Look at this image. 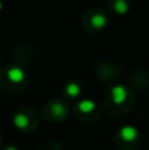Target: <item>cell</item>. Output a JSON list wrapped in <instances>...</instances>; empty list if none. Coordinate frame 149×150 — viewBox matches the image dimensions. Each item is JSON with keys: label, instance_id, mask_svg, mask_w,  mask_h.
Returning <instances> with one entry per match:
<instances>
[{"label": "cell", "instance_id": "cell-1", "mask_svg": "<svg viewBox=\"0 0 149 150\" xmlns=\"http://www.w3.org/2000/svg\"><path fill=\"white\" fill-rule=\"evenodd\" d=\"M135 101L133 92L127 86L118 83L107 88L104 95L106 112L114 119H120L131 111Z\"/></svg>", "mask_w": 149, "mask_h": 150}, {"label": "cell", "instance_id": "cell-2", "mask_svg": "<svg viewBox=\"0 0 149 150\" xmlns=\"http://www.w3.org/2000/svg\"><path fill=\"white\" fill-rule=\"evenodd\" d=\"M29 76L17 63H8L0 69V90L7 95H20L28 88Z\"/></svg>", "mask_w": 149, "mask_h": 150}, {"label": "cell", "instance_id": "cell-3", "mask_svg": "<svg viewBox=\"0 0 149 150\" xmlns=\"http://www.w3.org/2000/svg\"><path fill=\"white\" fill-rule=\"evenodd\" d=\"M12 124L16 129L23 133L34 132L40 124V115L36 109L29 105L18 107L13 112Z\"/></svg>", "mask_w": 149, "mask_h": 150}, {"label": "cell", "instance_id": "cell-4", "mask_svg": "<svg viewBox=\"0 0 149 150\" xmlns=\"http://www.w3.org/2000/svg\"><path fill=\"white\" fill-rule=\"evenodd\" d=\"M73 115L79 122L90 125L99 121L100 116H102V109L95 100L90 98H84L74 104Z\"/></svg>", "mask_w": 149, "mask_h": 150}, {"label": "cell", "instance_id": "cell-5", "mask_svg": "<svg viewBox=\"0 0 149 150\" xmlns=\"http://www.w3.org/2000/svg\"><path fill=\"white\" fill-rule=\"evenodd\" d=\"M82 28L90 34H99L106 30L108 25V15L99 7L90 8L82 15Z\"/></svg>", "mask_w": 149, "mask_h": 150}, {"label": "cell", "instance_id": "cell-6", "mask_svg": "<svg viewBox=\"0 0 149 150\" xmlns=\"http://www.w3.org/2000/svg\"><path fill=\"white\" fill-rule=\"evenodd\" d=\"M42 119L48 122H62L67 120L70 115V105L65 99L54 98L49 99L46 103L42 105Z\"/></svg>", "mask_w": 149, "mask_h": 150}, {"label": "cell", "instance_id": "cell-7", "mask_svg": "<svg viewBox=\"0 0 149 150\" xmlns=\"http://www.w3.org/2000/svg\"><path fill=\"white\" fill-rule=\"evenodd\" d=\"M114 142L119 150H135L140 144V132L133 125H123L115 132Z\"/></svg>", "mask_w": 149, "mask_h": 150}, {"label": "cell", "instance_id": "cell-8", "mask_svg": "<svg viewBox=\"0 0 149 150\" xmlns=\"http://www.w3.org/2000/svg\"><path fill=\"white\" fill-rule=\"evenodd\" d=\"M82 92H83V88H82L81 83L75 79L67 80L62 86V95L66 100H77L81 98Z\"/></svg>", "mask_w": 149, "mask_h": 150}, {"label": "cell", "instance_id": "cell-9", "mask_svg": "<svg viewBox=\"0 0 149 150\" xmlns=\"http://www.w3.org/2000/svg\"><path fill=\"white\" fill-rule=\"evenodd\" d=\"M108 9L114 15L124 16L129 12L131 8V0H108L107 1Z\"/></svg>", "mask_w": 149, "mask_h": 150}, {"label": "cell", "instance_id": "cell-10", "mask_svg": "<svg viewBox=\"0 0 149 150\" xmlns=\"http://www.w3.org/2000/svg\"><path fill=\"white\" fill-rule=\"evenodd\" d=\"M37 150H65V148H63L62 145H60V144H57V142L49 141V142L42 144Z\"/></svg>", "mask_w": 149, "mask_h": 150}, {"label": "cell", "instance_id": "cell-11", "mask_svg": "<svg viewBox=\"0 0 149 150\" xmlns=\"http://www.w3.org/2000/svg\"><path fill=\"white\" fill-rule=\"evenodd\" d=\"M0 150H20V148L15 144H7V145H3Z\"/></svg>", "mask_w": 149, "mask_h": 150}, {"label": "cell", "instance_id": "cell-12", "mask_svg": "<svg viewBox=\"0 0 149 150\" xmlns=\"http://www.w3.org/2000/svg\"><path fill=\"white\" fill-rule=\"evenodd\" d=\"M3 8H4V3H3V0H0V13H1Z\"/></svg>", "mask_w": 149, "mask_h": 150}, {"label": "cell", "instance_id": "cell-13", "mask_svg": "<svg viewBox=\"0 0 149 150\" xmlns=\"http://www.w3.org/2000/svg\"><path fill=\"white\" fill-rule=\"evenodd\" d=\"M1 146H3V136L0 133V149H1Z\"/></svg>", "mask_w": 149, "mask_h": 150}, {"label": "cell", "instance_id": "cell-14", "mask_svg": "<svg viewBox=\"0 0 149 150\" xmlns=\"http://www.w3.org/2000/svg\"><path fill=\"white\" fill-rule=\"evenodd\" d=\"M0 65H1V58H0Z\"/></svg>", "mask_w": 149, "mask_h": 150}, {"label": "cell", "instance_id": "cell-15", "mask_svg": "<svg viewBox=\"0 0 149 150\" xmlns=\"http://www.w3.org/2000/svg\"><path fill=\"white\" fill-rule=\"evenodd\" d=\"M0 37H1V30H0Z\"/></svg>", "mask_w": 149, "mask_h": 150}]
</instances>
